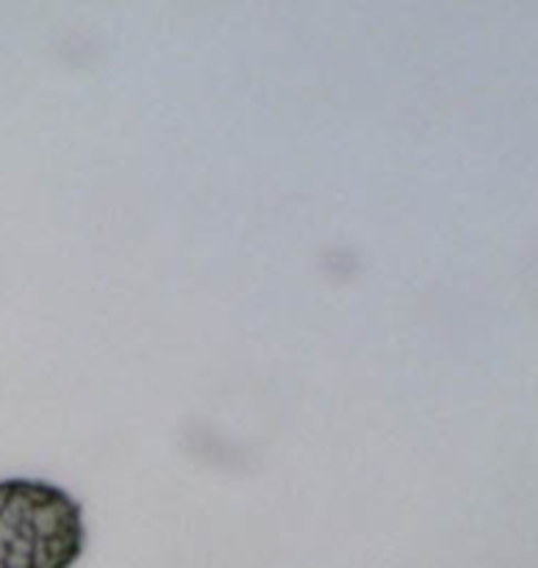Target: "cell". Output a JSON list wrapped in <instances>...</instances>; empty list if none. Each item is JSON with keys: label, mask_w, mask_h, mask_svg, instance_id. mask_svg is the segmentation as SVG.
Wrapping results in <instances>:
<instances>
[{"label": "cell", "mask_w": 538, "mask_h": 568, "mask_svg": "<svg viewBox=\"0 0 538 568\" xmlns=\"http://www.w3.org/2000/svg\"><path fill=\"white\" fill-rule=\"evenodd\" d=\"M83 547V508L64 488L0 480V568H72Z\"/></svg>", "instance_id": "6da1fadb"}]
</instances>
